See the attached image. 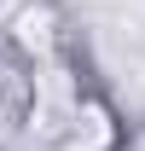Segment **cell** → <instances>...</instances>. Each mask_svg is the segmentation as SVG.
<instances>
[{"instance_id":"2","label":"cell","mask_w":145,"mask_h":151,"mask_svg":"<svg viewBox=\"0 0 145 151\" xmlns=\"http://www.w3.org/2000/svg\"><path fill=\"white\" fill-rule=\"evenodd\" d=\"M64 151H110L116 139H122V128H116V111H110L105 99L81 93L70 105V116H64Z\"/></svg>"},{"instance_id":"1","label":"cell","mask_w":145,"mask_h":151,"mask_svg":"<svg viewBox=\"0 0 145 151\" xmlns=\"http://www.w3.org/2000/svg\"><path fill=\"white\" fill-rule=\"evenodd\" d=\"M0 29L12 41V52L23 64H35V70H52L58 58H64V18H58L47 0H18Z\"/></svg>"}]
</instances>
